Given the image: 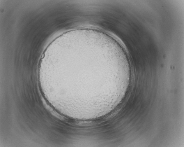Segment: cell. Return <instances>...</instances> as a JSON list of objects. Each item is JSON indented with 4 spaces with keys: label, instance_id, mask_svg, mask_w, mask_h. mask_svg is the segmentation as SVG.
I'll return each mask as SVG.
<instances>
[{
    "label": "cell",
    "instance_id": "6da1fadb",
    "mask_svg": "<svg viewBox=\"0 0 184 147\" xmlns=\"http://www.w3.org/2000/svg\"><path fill=\"white\" fill-rule=\"evenodd\" d=\"M129 76L118 51L89 38H71L54 48L45 70L56 94L69 104L81 107L96 106L112 99Z\"/></svg>",
    "mask_w": 184,
    "mask_h": 147
},
{
    "label": "cell",
    "instance_id": "7a4b0ae2",
    "mask_svg": "<svg viewBox=\"0 0 184 147\" xmlns=\"http://www.w3.org/2000/svg\"><path fill=\"white\" fill-rule=\"evenodd\" d=\"M39 84H40V83H39ZM40 86H41V85H40ZM42 88L43 90V88ZM43 91H44V93H45V95H46V94H45V92H44V90H43ZM46 97H47V96H46Z\"/></svg>",
    "mask_w": 184,
    "mask_h": 147
}]
</instances>
